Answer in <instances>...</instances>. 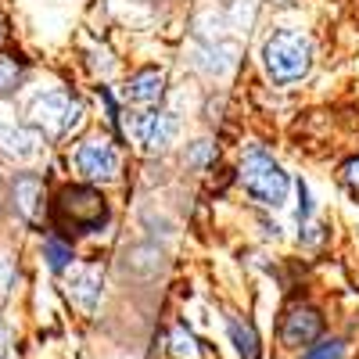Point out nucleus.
Returning a JSON list of instances; mask_svg holds the SVG:
<instances>
[{
  "mask_svg": "<svg viewBox=\"0 0 359 359\" xmlns=\"http://www.w3.org/2000/svg\"><path fill=\"white\" fill-rule=\"evenodd\" d=\"M4 36H8V33H4V18H0V43H4Z\"/></svg>",
  "mask_w": 359,
  "mask_h": 359,
  "instance_id": "nucleus-19",
  "label": "nucleus"
},
{
  "mask_svg": "<svg viewBox=\"0 0 359 359\" xmlns=\"http://www.w3.org/2000/svg\"><path fill=\"white\" fill-rule=\"evenodd\" d=\"M302 359H345V341L331 338V341H323V345H313Z\"/></svg>",
  "mask_w": 359,
  "mask_h": 359,
  "instance_id": "nucleus-16",
  "label": "nucleus"
},
{
  "mask_svg": "<svg viewBox=\"0 0 359 359\" xmlns=\"http://www.w3.org/2000/svg\"><path fill=\"white\" fill-rule=\"evenodd\" d=\"M169 352L172 359H201V345L187 327H172L169 331Z\"/></svg>",
  "mask_w": 359,
  "mask_h": 359,
  "instance_id": "nucleus-13",
  "label": "nucleus"
},
{
  "mask_svg": "<svg viewBox=\"0 0 359 359\" xmlns=\"http://www.w3.org/2000/svg\"><path fill=\"white\" fill-rule=\"evenodd\" d=\"M118 165H123L118 147L104 137H90L76 147V169L83 172V180H90V184H108V180H115Z\"/></svg>",
  "mask_w": 359,
  "mask_h": 359,
  "instance_id": "nucleus-5",
  "label": "nucleus"
},
{
  "mask_svg": "<svg viewBox=\"0 0 359 359\" xmlns=\"http://www.w3.org/2000/svg\"><path fill=\"white\" fill-rule=\"evenodd\" d=\"M323 331V316L313 309V306H294L287 309L284 323H280V341L291 345V348H302V345H313Z\"/></svg>",
  "mask_w": 359,
  "mask_h": 359,
  "instance_id": "nucleus-8",
  "label": "nucleus"
},
{
  "mask_svg": "<svg viewBox=\"0 0 359 359\" xmlns=\"http://www.w3.org/2000/svg\"><path fill=\"white\" fill-rule=\"evenodd\" d=\"M79 101H72L69 94H62V90H50V94H40L33 101V108H29V118H33V126L40 133H50V137H65L79 126Z\"/></svg>",
  "mask_w": 359,
  "mask_h": 359,
  "instance_id": "nucleus-4",
  "label": "nucleus"
},
{
  "mask_svg": "<svg viewBox=\"0 0 359 359\" xmlns=\"http://www.w3.org/2000/svg\"><path fill=\"white\" fill-rule=\"evenodd\" d=\"M0 147L15 158H33L43 147V133L36 126H4L0 130Z\"/></svg>",
  "mask_w": 359,
  "mask_h": 359,
  "instance_id": "nucleus-9",
  "label": "nucleus"
},
{
  "mask_svg": "<svg viewBox=\"0 0 359 359\" xmlns=\"http://www.w3.org/2000/svg\"><path fill=\"white\" fill-rule=\"evenodd\" d=\"M230 338H233L237 352H241V359H259V341H255V331L248 323L230 320Z\"/></svg>",
  "mask_w": 359,
  "mask_h": 359,
  "instance_id": "nucleus-15",
  "label": "nucleus"
},
{
  "mask_svg": "<svg viewBox=\"0 0 359 359\" xmlns=\"http://www.w3.org/2000/svg\"><path fill=\"white\" fill-rule=\"evenodd\" d=\"M162 94H165V79H162L158 69H140L137 76H130L126 97H130L133 104H155Z\"/></svg>",
  "mask_w": 359,
  "mask_h": 359,
  "instance_id": "nucleus-10",
  "label": "nucleus"
},
{
  "mask_svg": "<svg viewBox=\"0 0 359 359\" xmlns=\"http://www.w3.org/2000/svg\"><path fill=\"white\" fill-rule=\"evenodd\" d=\"M69 294L76 298L83 309H94V306H97V298H101V269H97V266H86L79 277H72Z\"/></svg>",
  "mask_w": 359,
  "mask_h": 359,
  "instance_id": "nucleus-11",
  "label": "nucleus"
},
{
  "mask_svg": "<svg viewBox=\"0 0 359 359\" xmlns=\"http://www.w3.org/2000/svg\"><path fill=\"white\" fill-rule=\"evenodd\" d=\"M54 223L69 233H94L108 223V201L94 187H62L54 198Z\"/></svg>",
  "mask_w": 359,
  "mask_h": 359,
  "instance_id": "nucleus-1",
  "label": "nucleus"
},
{
  "mask_svg": "<svg viewBox=\"0 0 359 359\" xmlns=\"http://www.w3.org/2000/svg\"><path fill=\"white\" fill-rule=\"evenodd\" d=\"M176 118L169 115V111H147V115H137L133 118V133H137V140H140V147L144 151H165V147L176 140Z\"/></svg>",
  "mask_w": 359,
  "mask_h": 359,
  "instance_id": "nucleus-7",
  "label": "nucleus"
},
{
  "mask_svg": "<svg viewBox=\"0 0 359 359\" xmlns=\"http://www.w3.org/2000/svg\"><path fill=\"white\" fill-rule=\"evenodd\" d=\"M43 255H47V266L54 269V273H62V269L72 262V245L62 241L57 233H50L47 241H43Z\"/></svg>",
  "mask_w": 359,
  "mask_h": 359,
  "instance_id": "nucleus-14",
  "label": "nucleus"
},
{
  "mask_svg": "<svg viewBox=\"0 0 359 359\" xmlns=\"http://www.w3.org/2000/svg\"><path fill=\"white\" fill-rule=\"evenodd\" d=\"M241 187L252 201L277 208V205H284L291 184H287V172L269 158L262 147H252V151L245 155V162H241Z\"/></svg>",
  "mask_w": 359,
  "mask_h": 359,
  "instance_id": "nucleus-3",
  "label": "nucleus"
},
{
  "mask_svg": "<svg viewBox=\"0 0 359 359\" xmlns=\"http://www.w3.org/2000/svg\"><path fill=\"white\" fill-rule=\"evenodd\" d=\"M22 79H25V62H22V57L0 54V97H4V94H15Z\"/></svg>",
  "mask_w": 359,
  "mask_h": 359,
  "instance_id": "nucleus-12",
  "label": "nucleus"
},
{
  "mask_svg": "<svg viewBox=\"0 0 359 359\" xmlns=\"http://www.w3.org/2000/svg\"><path fill=\"white\" fill-rule=\"evenodd\" d=\"M262 62H266V72L273 76V83H294L313 65V43L302 33L280 29V33H273L262 43Z\"/></svg>",
  "mask_w": 359,
  "mask_h": 359,
  "instance_id": "nucleus-2",
  "label": "nucleus"
},
{
  "mask_svg": "<svg viewBox=\"0 0 359 359\" xmlns=\"http://www.w3.org/2000/svg\"><path fill=\"white\" fill-rule=\"evenodd\" d=\"M208 158H212V144H208V140H198V144L191 147V155H187V162H191L194 169H205Z\"/></svg>",
  "mask_w": 359,
  "mask_h": 359,
  "instance_id": "nucleus-17",
  "label": "nucleus"
},
{
  "mask_svg": "<svg viewBox=\"0 0 359 359\" xmlns=\"http://www.w3.org/2000/svg\"><path fill=\"white\" fill-rule=\"evenodd\" d=\"M11 205H15V212L29 226H40L43 223V212H47V187H43V180L36 172L15 176V184H11Z\"/></svg>",
  "mask_w": 359,
  "mask_h": 359,
  "instance_id": "nucleus-6",
  "label": "nucleus"
},
{
  "mask_svg": "<svg viewBox=\"0 0 359 359\" xmlns=\"http://www.w3.org/2000/svg\"><path fill=\"white\" fill-rule=\"evenodd\" d=\"M341 184L359 198V158H352V162H345V165H341Z\"/></svg>",
  "mask_w": 359,
  "mask_h": 359,
  "instance_id": "nucleus-18",
  "label": "nucleus"
}]
</instances>
